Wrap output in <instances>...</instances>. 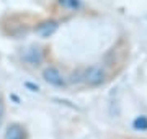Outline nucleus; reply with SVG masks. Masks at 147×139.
Listing matches in <instances>:
<instances>
[{
	"mask_svg": "<svg viewBox=\"0 0 147 139\" xmlns=\"http://www.w3.org/2000/svg\"><path fill=\"white\" fill-rule=\"evenodd\" d=\"M56 28H57V23L49 22V23H42V25L38 28V30H39V33H41L42 36H47V34H51V33H53Z\"/></svg>",
	"mask_w": 147,
	"mask_h": 139,
	"instance_id": "4",
	"label": "nucleus"
},
{
	"mask_svg": "<svg viewBox=\"0 0 147 139\" xmlns=\"http://www.w3.org/2000/svg\"><path fill=\"white\" fill-rule=\"evenodd\" d=\"M61 5L67 7V8H79L80 7V2L79 0H59Z\"/></svg>",
	"mask_w": 147,
	"mask_h": 139,
	"instance_id": "6",
	"label": "nucleus"
},
{
	"mask_svg": "<svg viewBox=\"0 0 147 139\" xmlns=\"http://www.w3.org/2000/svg\"><path fill=\"white\" fill-rule=\"evenodd\" d=\"M3 116H5V103H3L2 98H0V124H2V121H3Z\"/></svg>",
	"mask_w": 147,
	"mask_h": 139,
	"instance_id": "7",
	"label": "nucleus"
},
{
	"mask_svg": "<svg viewBox=\"0 0 147 139\" xmlns=\"http://www.w3.org/2000/svg\"><path fill=\"white\" fill-rule=\"evenodd\" d=\"M132 124H134V128L139 129V131H146L147 129V118L146 116H137Z\"/></svg>",
	"mask_w": 147,
	"mask_h": 139,
	"instance_id": "5",
	"label": "nucleus"
},
{
	"mask_svg": "<svg viewBox=\"0 0 147 139\" xmlns=\"http://www.w3.org/2000/svg\"><path fill=\"white\" fill-rule=\"evenodd\" d=\"M82 80L90 87H98L106 80V70L101 65H90L84 70Z\"/></svg>",
	"mask_w": 147,
	"mask_h": 139,
	"instance_id": "1",
	"label": "nucleus"
},
{
	"mask_svg": "<svg viewBox=\"0 0 147 139\" xmlns=\"http://www.w3.org/2000/svg\"><path fill=\"white\" fill-rule=\"evenodd\" d=\"M3 139H26V131H25V128L21 124L11 123L7 128L5 134H3Z\"/></svg>",
	"mask_w": 147,
	"mask_h": 139,
	"instance_id": "3",
	"label": "nucleus"
},
{
	"mask_svg": "<svg viewBox=\"0 0 147 139\" xmlns=\"http://www.w3.org/2000/svg\"><path fill=\"white\" fill-rule=\"evenodd\" d=\"M42 79L53 87H64L65 85V77L57 67H46L42 70Z\"/></svg>",
	"mask_w": 147,
	"mask_h": 139,
	"instance_id": "2",
	"label": "nucleus"
}]
</instances>
